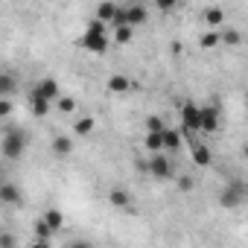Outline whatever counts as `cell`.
Segmentation results:
<instances>
[{"mask_svg":"<svg viewBox=\"0 0 248 248\" xmlns=\"http://www.w3.org/2000/svg\"><path fill=\"white\" fill-rule=\"evenodd\" d=\"M178 190H181V193H190V190H193V181H190V178H181V181H178Z\"/></svg>","mask_w":248,"mask_h":248,"instance_id":"83f0119b","label":"cell"},{"mask_svg":"<svg viewBox=\"0 0 248 248\" xmlns=\"http://www.w3.org/2000/svg\"><path fill=\"white\" fill-rule=\"evenodd\" d=\"M0 202H3V204H21V190L15 187V184H3V187H0Z\"/></svg>","mask_w":248,"mask_h":248,"instance_id":"30bf717a","label":"cell"},{"mask_svg":"<svg viewBox=\"0 0 248 248\" xmlns=\"http://www.w3.org/2000/svg\"><path fill=\"white\" fill-rule=\"evenodd\" d=\"M199 44H202V47H204V50H213V47H216V44H222V35H219V32H213V30H210V32H204V35H202V41H199Z\"/></svg>","mask_w":248,"mask_h":248,"instance_id":"7402d4cb","label":"cell"},{"mask_svg":"<svg viewBox=\"0 0 248 248\" xmlns=\"http://www.w3.org/2000/svg\"><path fill=\"white\" fill-rule=\"evenodd\" d=\"M15 242H12V236H0V248H12Z\"/></svg>","mask_w":248,"mask_h":248,"instance_id":"f546056e","label":"cell"},{"mask_svg":"<svg viewBox=\"0 0 248 248\" xmlns=\"http://www.w3.org/2000/svg\"><path fill=\"white\" fill-rule=\"evenodd\" d=\"M82 47H85L88 53H93V56H102V53L108 50V35H105V21H99V18H93V21L88 24V30H85V35H82Z\"/></svg>","mask_w":248,"mask_h":248,"instance_id":"6da1fadb","label":"cell"},{"mask_svg":"<svg viewBox=\"0 0 248 248\" xmlns=\"http://www.w3.org/2000/svg\"><path fill=\"white\" fill-rule=\"evenodd\" d=\"M143 146H146L149 152H164V132H146Z\"/></svg>","mask_w":248,"mask_h":248,"instance_id":"9a60e30c","label":"cell"},{"mask_svg":"<svg viewBox=\"0 0 248 248\" xmlns=\"http://www.w3.org/2000/svg\"><path fill=\"white\" fill-rule=\"evenodd\" d=\"M56 108H59L62 114H73V111H76V99H73V96H62V99L56 102Z\"/></svg>","mask_w":248,"mask_h":248,"instance_id":"603a6c76","label":"cell"},{"mask_svg":"<svg viewBox=\"0 0 248 248\" xmlns=\"http://www.w3.org/2000/svg\"><path fill=\"white\" fill-rule=\"evenodd\" d=\"M108 202H111L114 207H126L132 199H129V193H126V190H111V193H108Z\"/></svg>","mask_w":248,"mask_h":248,"instance_id":"44dd1931","label":"cell"},{"mask_svg":"<svg viewBox=\"0 0 248 248\" xmlns=\"http://www.w3.org/2000/svg\"><path fill=\"white\" fill-rule=\"evenodd\" d=\"M216 129H219V108L216 105H204L202 108V132L213 135Z\"/></svg>","mask_w":248,"mask_h":248,"instance_id":"8992f818","label":"cell"},{"mask_svg":"<svg viewBox=\"0 0 248 248\" xmlns=\"http://www.w3.org/2000/svg\"><path fill=\"white\" fill-rule=\"evenodd\" d=\"M30 105H32V114L35 117H47V111L53 108V99H47V96H41V93H30Z\"/></svg>","mask_w":248,"mask_h":248,"instance_id":"52a82bcc","label":"cell"},{"mask_svg":"<svg viewBox=\"0 0 248 248\" xmlns=\"http://www.w3.org/2000/svg\"><path fill=\"white\" fill-rule=\"evenodd\" d=\"M114 38H117V44H132L135 27H132V24H120V27H114Z\"/></svg>","mask_w":248,"mask_h":248,"instance_id":"e0dca14e","label":"cell"},{"mask_svg":"<svg viewBox=\"0 0 248 248\" xmlns=\"http://www.w3.org/2000/svg\"><path fill=\"white\" fill-rule=\"evenodd\" d=\"M27 135L24 132H18V129H9L6 135H3V158L6 161H18L24 152H27Z\"/></svg>","mask_w":248,"mask_h":248,"instance_id":"7a4b0ae2","label":"cell"},{"mask_svg":"<svg viewBox=\"0 0 248 248\" xmlns=\"http://www.w3.org/2000/svg\"><path fill=\"white\" fill-rule=\"evenodd\" d=\"M242 41V35L236 32V30H228V32H222V44H228V47H236Z\"/></svg>","mask_w":248,"mask_h":248,"instance_id":"d4e9b609","label":"cell"},{"mask_svg":"<svg viewBox=\"0 0 248 248\" xmlns=\"http://www.w3.org/2000/svg\"><path fill=\"white\" fill-rule=\"evenodd\" d=\"M245 199H248V187H245L242 181H231V184L222 190V196H219V204L231 210V207H239Z\"/></svg>","mask_w":248,"mask_h":248,"instance_id":"3957f363","label":"cell"},{"mask_svg":"<svg viewBox=\"0 0 248 248\" xmlns=\"http://www.w3.org/2000/svg\"><path fill=\"white\" fill-rule=\"evenodd\" d=\"M93 126H96V123H93V117H82V120H76V126H73V132H76L79 138H88V135L93 132Z\"/></svg>","mask_w":248,"mask_h":248,"instance_id":"ffe728a7","label":"cell"},{"mask_svg":"<svg viewBox=\"0 0 248 248\" xmlns=\"http://www.w3.org/2000/svg\"><path fill=\"white\" fill-rule=\"evenodd\" d=\"M117 9H120V6H114L111 0H102V3L96 6V12H93V18H99V21L111 24V21H114V15H117Z\"/></svg>","mask_w":248,"mask_h":248,"instance_id":"8fae6325","label":"cell"},{"mask_svg":"<svg viewBox=\"0 0 248 248\" xmlns=\"http://www.w3.org/2000/svg\"><path fill=\"white\" fill-rule=\"evenodd\" d=\"M15 91V79L9 73H0V93H12Z\"/></svg>","mask_w":248,"mask_h":248,"instance_id":"cb8c5ba5","label":"cell"},{"mask_svg":"<svg viewBox=\"0 0 248 248\" xmlns=\"http://www.w3.org/2000/svg\"><path fill=\"white\" fill-rule=\"evenodd\" d=\"M181 129H184V135L202 132V108H199L196 102H187V105L181 108Z\"/></svg>","mask_w":248,"mask_h":248,"instance_id":"5b68a950","label":"cell"},{"mask_svg":"<svg viewBox=\"0 0 248 248\" xmlns=\"http://www.w3.org/2000/svg\"><path fill=\"white\" fill-rule=\"evenodd\" d=\"M12 111V102L9 99H0V114H9Z\"/></svg>","mask_w":248,"mask_h":248,"instance_id":"f1b7e54d","label":"cell"},{"mask_svg":"<svg viewBox=\"0 0 248 248\" xmlns=\"http://www.w3.org/2000/svg\"><path fill=\"white\" fill-rule=\"evenodd\" d=\"M53 152H56V158H67V155L73 152V140H70L67 135H59V138L53 140Z\"/></svg>","mask_w":248,"mask_h":248,"instance_id":"5bb4252c","label":"cell"},{"mask_svg":"<svg viewBox=\"0 0 248 248\" xmlns=\"http://www.w3.org/2000/svg\"><path fill=\"white\" fill-rule=\"evenodd\" d=\"M222 21H225V12H222L219 6H207V9H204V24H207V27H219Z\"/></svg>","mask_w":248,"mask_h":248,"instance_id":"ac0fdd59","label":"cell"},{"mask_svg":"<svg viewBox=\"0 0 248 248\" xmlns=\"http://www.w3.org/2000/svg\"><path fill=\"white\" fill-rule=\"evenodd\" d=\"M126 24H132V27H140V24H146V9L143 6H126Z\"/></svg>","mask_w":248,"mask_h":248,"instance_id":"4fadbf2b","label":"cell"},{"mask_svg":"<svg viewBox=\"0 0 248 248\" xmlns=\"http://www.w3.org/2000/svg\"><path fill=\"white\" fill-rule=\"evenodd\" d=\"M32 91L41 93V96H47V99H56V96H59V82H56V79H41Z\"/></svg>","mask_w":248,"mask_h":248,"instance_id":"9c48e42d","label":"cell"},{"mask_svg":"<svg viewBox=\"0 0 248 248\" xmlns=\"http://www.w3.org/2000/svg\"><path fill=\"white\" fill-rule=\"evenodd\" d=\"M193 161H196L199 167H210V149H207L204 143H196V146H193Z\"/></svg>","mask_w":248,"mask_h":248,"instance_id":"d6986e66","label":"cell"},{"mask_svg":"<svg viewBox=\"0 0 248 248\" xmlns=\"http://www.w3.org/2000/svg\"><path fill=\"white\" fill-rule=\"evenodd\" d=\"M181 135L184 129H164V152H175L181 146Z\"/></svg>","mask_w":248,"mask_h":248,"instance_id":"ba28073f","label":"cell"},{"mask_svg":"<svg viewBox=\"0 0 248 248\" xmlns=\"http://www.w3.org/2000/svg\"><path fill=\"white\" fill-rule=\"evenodd\" d=\"M129 88H132V79H129V76L114 73V76L108 79V91H111V93H126Z\"/></svg>","mask_w":248,"mask_h":248,"instance_id":"7c38bea8","label":"cell"},{"mask_svg":"<svg viewBox=\"0 0 248 248\" xmlns=\"http://www.w3.org/2000/svg\"><path fill=\"white\" fill-rule=\"evenodd\" d=\"M167 126H164V120L161 117H149L146 120V132H164Z\"/></svg>","mask_w":248,"mask_h":248,"instance_id":"484cf974","label":"cell"},{"mask_svg":"<svg viewBox=\"0 0 248 248\" xmlns=\"http://www.w3.org/2000/svg\"><path fill=\"white\" fill-rule=\"evenodd\" d=\"M175 3H178V0H155V6H158L161 12H170V9H175Z\"/></svg>","mask_w":248,"mask_h":248,"instance_id":"4316f807","label":"cell"},{"mask_svg":"<svg viewBox=\"0 0 248 248\" xmlns=\"http://www.w3.org/2000/svg\"><path fill=\"white\" fill-rule=\"evenodd\" d=\"M53 231H62L64 228V213L62 210H56V207H50V210H44V216H41Z\"/></svg>","mask_w":248,"mask_h":248,"instance_id":"2e32d148","label":"cell"},{"mask_svg":"<svg viewBox=\"0 0 248 248\" xmlns=\"http://www.w3.org/2000/svg\"><path fill=\"white\" fill-rule=\"evenodd\" d=\"M242 155H245V161H248V143H245V146H242Z\"/></svg>","mask_w":248,"mask_h":248,"instance_id":"4dcf8cb0","label":"cell"},{"mask_svg":"<svg viewBox=\"0 0 248 248\" xmlns=\"http://www.w3.org/2000/svg\"><path fill=\"white\" fill-rule=\"evenodd\" d=\"M146 172L152 178H158V181H167V178H172V164H170V158L164 152H152V158L146 164Z\"/></svg>","mask_w":248,"mask_h":248,"instance_id":"277c9868","label":"cell"}]
</instances>
